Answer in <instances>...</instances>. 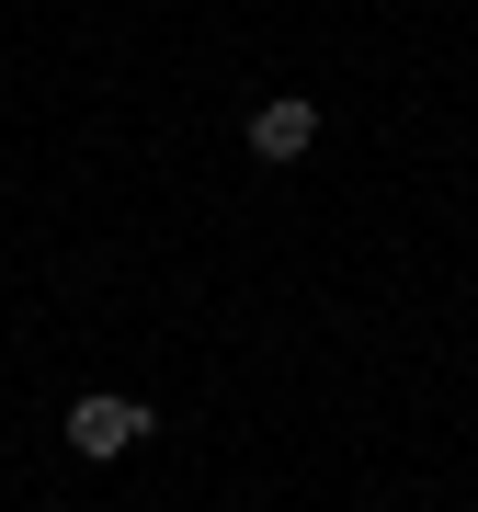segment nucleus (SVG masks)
I'll return each mask as SVG.
<instances>
[{"label":"nucleus","mask_w":478,"mask_h":512,"mask_svg":"<svg viewBox=\"0 0 478 512\" xmlns=\"http://www.w3.org/2000/svg\"><path fill=\"white\" fill-rule=\"evenodd\" d=\"M308 148H319V103L308 92H274V103H251V160H308Z\"/></svg>","instance_id":"obj_2"},{"label":"nucleus","mask_w":478,"mask_h":512,"mask_svg":"<svg viewBox=\"0 0 478 512\" xmlns=\"http://www.w3.org/2000/svg\"><path fill=\"white\" fill-rule=\"evenodd\" d=\"M126 444H148V399H69V456H92V467H114Z\"/></svg>","instance_id":"obj_1"}]
</instances>
